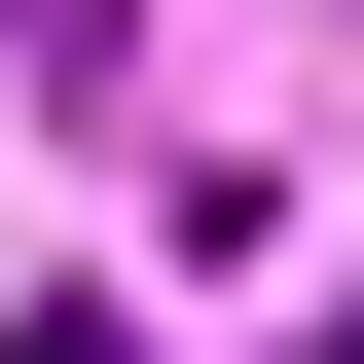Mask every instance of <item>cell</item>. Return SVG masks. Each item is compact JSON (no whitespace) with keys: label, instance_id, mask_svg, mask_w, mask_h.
Instances as JSON below:
<instances>
[{"label":"cell","instance_id":"cell-1","mask_svg":"<svg viewBox=\"0 0 364 364\" xmlns=\"http://www.w3.org/2000/svg\"><path fill=\"white\" fill-rule=\"evenodd\" d=\"M291 364H364V291H291Z\"/></svg>","mask_w":364,"mask_h":364}]
</instances>
